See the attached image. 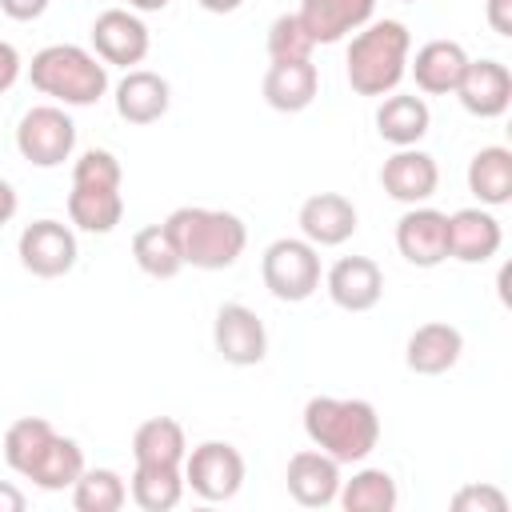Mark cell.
I'll use <instances>...</instances> for the list:
<instances>
[{
    "instance_id": "15",
    "label": "cell",
    "mask_w": 512,
    "mask_h": 512,
    "mask_svg": "<svg viewBox=\"0 0 512 512\" xmlns=\"http://www.w3.org/2000/svg\"><path fill=\"white\" fill-rule=\"evenodd\" d=\"M356 224H360L356 204L340 192H316L300 204V232L316 248H336V244L352 240Z\"/></svg>"
},
{
    "instance_id": "19",
    "label": "cell",
    "mask_w": 512,
    "mask_h": 512,
    "mask_svg": "<svg viewBox=\"0 0 512 512\" xmlns=\"http://www.w3.org/2000/svg\"><path fill=\"white\" fill-rule=\"evenodd\" d=\"M464 352V336L456 324L448 320H428L420 324L408 344H404V364L416 372V376H444L448 368H456Z\"/></svg>"
},
{
    "instance_id": "21",
    "label": "cell",
    "mask_w": 512,
    "mask_h": 512,
    "mask_svg": "<svg viewBox=\"0 0 512 512\" xmlns=\"http://www.w3.org/2000/svg\"><path fill=\"white\" fill-rule=\"evenodd\" d=\"M464 68H468V52H464V44H456V40H428V44L416 52V60L408 64L416 88L428 92V96H448V92H456Z\"/></svg>"
},
{
    "instance_id": "3",
    "label": "cell",
    "mask_w": 512,
    "mask_h": 512,
    "mask_svg": "<svg viewBox=\"0 0 512 512\" xmlns=\"http://www.w3.org/2000/svg\"><path fill=\"white\" fill-rule=\"evenodd\" d=\"M412 36L400 20H368L348 44V84L356 96H388L408 76Z\"/></svg>"
},
{
    "instance_id": "18",
    "label": "cell",
    "mask_w": 512,
    "mask_h": 512,
    "mask_svg": "<svg viewBox=\"0 0 512 512\" xmlns=\"http://www.w3.org/2000/svg\"><path fill=\"white\" fill-rule=\"evenodd\" d=\"M504 228L488 208H460L448 216V256L464 264H484L500 252Z\"/></svg>"
},
{
    "instance_id": "24",
    "label": "cell",
    "mask_w": 512,
    "mask_h": 512,
    "mask_svg": "<svg viewBox=\"0 0 512 512\" xmlns=\"http://www.w3.org/2000/svg\"><path fill=\"white\" fill-rule=\"evenodd\" d=\"M68 220H72L80 232L108 236V232L124 220V196H120V188L72 184V192H68Z\"/></svg>"
},
{
    "instance_id": "20",
    "label": "cell",
    "mask_w": 512,
    "mask_h": 512,
    "mask_svg": "<svg viewBox=\"0 0 512 512\" xmlns=\"http://www.w3.org/2000/svg\"><path fill=\"white\" fill-rule=\"evenodd\" d=\"M116 116L128 124H156L168 104H172V88L164 76L148 72V68H128V76L116 84Z\"/></svg>"
},
{
    "instance_id": "37",
    "label": "cell",
    "mask_w": 512,
    "mask_h": 512,
    "mask_svg": "<svg viewBox=\"0 0 512 512\" xmlns=\"http://www.w3.org/2000/svg\"><path fill=\"white\" fill-rule=\"evenodd\" d=\"M20 72H24L20 52H16L8 40H0V92H8V88L20 80Z\"/></svg>"
},
{
    "instance_id": "12",
    "label": "cell",
    "mask_w": 512,
    "mask_h": 512,
    "mask_svg": "<svg viewBox=\"0 0 512 512\" xmlns=\"http://www.w3.org/2000/svg\"><path fill=\"white\" fill-rule=\"evenodd\" d=\"M324 288H328V296H332L336 308H344V312H368L384 296V272H380V264L372 256H340L328 268Z\"/></svg>"
},
{
    "instance_id": "43",
    "label": "cell",
    "mask_w": 512,
    "mask_h": 512,
    "mask_svg": "<svg viewBox=\"0 0 512 512\" xmlns=\"http://www.w3.org/2000/svg\"><path fill=\"white\" fill-rule=\"evenodd\" d=\"M404 4H416V0H404Z\"/></svg>"
},
{
    "instance_id": "35",
    "label": "cell",
    "mask_w": 512,
    "mask_h": 512,
    "mask_svg": "<svg viewBox=\"0 0 512 512\" xmlns=\"http://www.w3.org/2000/svg\"><path fill=\"white\" fill-rule=\"evenodd\" d=\"M452 508L456 512H504L508 508V496L492 484H464L456 496H452Z\"/></svg>"
},
{
    "instance_id": "2",
    "label": "cell",
    "mask_w": 512,
    "mask_h": 512,
    "mask_svg": "<svg viewBox=\"0 0 512 512\" xmlns=\"http://www.w3.org/2000/svg\"><path fill=\"white\" fill-rule=\"evenodd\" d=\"M184 268H200V272H220V268H232L248 244V228L236 212H224V208H176L168 220H164Z\"/></svg>"
},
{
    "instance_id": "27",
    "label": "cell",
    "mask_w": 512,
    "mask_h": 512,
    "mask_svg": "<svg viewBox=\"0 0 512 512\" xmlns=\"http://www.w3.org/2000/svg\"><path fill=\"white\" fill-rule=\"evenodd\" d=\"M132 504L144 512H172L184 496V468H168V464H136L132 472Z\"/></svg>"
},
{
    "instance_id": "26",
    "label": "cell",
    "mask_w": 512,
    "mask_h": 512,
    "mask_svg": "<svg viewBox=\"0 0 512 512\" xmlns=\"http://www.w3.org/2000/svg\"><path fill=\"white\" fill-rule=\"evenodd\" d=\"M188 456V440L184 428L172 416H152L132 432V460L136 464H168L180 468Z\"/></svg>"
},
{
    "instance_id": "33",
    "label": "cell",
    "mask_w": 512,
    "mask_h": 512,
    "mask_svg": "<svg viewBox=\"0 0 512 512\" xmlns=\"http://www.w3.org/2000/svg\"><path fill=\"white\" fill-rule=\"evenodd\" d=\"M312 36L296 12H284L268 24V56L272 60H312Z\"/></svg>"
},
{
    "instance_id": "30",
    "label": "cell",
    "mask_w": 512,
    "mask_h": 512,
    "mask_svg": "<svg viewBox=\"0 0 512 512\" xmlns=\"http://www.w3.org/2000/svg\"><path fill=\"white\" fill-rule=\"evenodd\" d=\"M84 472V452H80V444L72 440V436H52V444L44 448V456L36 460V468L28 472V480L36 484V488H44V492H64V488H72L76 484V476Z\"/></svg>"
},
{
    "instance_id": "41",
    "label": "cell",
    "mask_w": 512,
    "mask_h": 512,
    "mask_svg": "<svg viewBox=\"0 0 512 512\" xmlns=\"http://www.w3.org/2000/svg\"><path fill=\"white\" fill-rule=\"evenodd\" d=\"M244 0H200V8L204 12H216V16H224V12H236Z\"/></svg>"
},
{
    "instance_id": "36",
    "label": "cell",
    "mask_w": 512,
    "mask_h": 512,
    "mask_svg": "<svg viewBox=\"0 0 512 512\" xmlns=\"http://www.w3.org/2000/svg\"><path fill=\"white\" fill-rule=\"evenodd\" d=\"M0 12H4L8 20L28 24V20H40V16L48 12V0H0Z\"/></svg>"
},
{
    "instance_id": "42",
    "label": "cell",
    "mask_w": 512,
    "mask_h": 512,
    "mask_svg": "<svg viewBox=\"0 0 512 512\" xmlns=\"http://www.w3.org/2000/svg\"><path fill=\"white\" fill-rule=\"evenodd\" d=\"M128 8L132 12H160V8H168V0H128Z\"/></svg>"
},
{
    "instance_id": "23",
    "label": "cell",
    "mask_w": 512,
    "mask_h": 512,
    "mask_svg": "<svg viewBox=\"0 0 512 512\" xmlns=\"http://www.w3.org/2000/svg\"><path fill=\"white\" fill-rule=\"evenodd\" d=\"M432 112L416 92H388L376 108V132L392 148H416L428 136Z\"/></svg>"
},
{
    "instance_id": "9",
    "label": "cell",
    "mask_w": 512,
    "mask_h": 512,
    "mask_svg": "<svg viewBox=\"0 0 512 512\" xmlns=\"http://www.w3.org/2000/svg\"><path fill=\"white\" fill-rule=\"evenodd\" d=\"M212 344L224 364L252 368L268 356V328L248 304H220L212 320Z\"/></svg>"
},
{
    "instance_id": "32",
    "label": "cell",
    "mask_w": 512,
    "mask_h": 512,
    "mask_svg": "<svg viewBox=\"0 0 512 512\" xmlns=\"http://www.w3.org/2000/svg\"><path fill=\"white\" fill-rule=\"evenodd\" d=\"M132 260L152 280H172L184 268V260H180V252H176V244H172L164 224H148V228H140L132 236Z\"/></svg>"
},
{
    "instance_id": "28",
    "label": "cell",
    "mask_w": 512,
    "mask_h": 512,
    "mask_svg": "<svg viewBox=\"0 0 512 512\" xmlns=\"http://www.w3.org/2000/svg\"><path fill=\"white\" fill-rule=\"evenodd\" d=\"M336 500H340L344 512H392L400 504V488H396L392 472L360 468L352 480H340Z\"/></svg>"
},
{
    "instance_id": "38",
    "label": "cell",
    "mask_w": 512,
    "mask_h": 512,
    "mask_svg": "<svg viewBox=\"0 0 512 512\" xmlns=\"http://www.w3.org/2000/svg\"><path fill=\"white\" fill-rule=\"evenodd\" d=\"M488 28L496 36H512V0H488Z\"/></svg>"
},
{
    "instance_id": "11",
    "label": "cell",
    "mask_w": 512,
    "mask_h": 512,
    "mask_svg": "<svg viewBox=\"0 0 512 512\" xmlns=\"http://www.w3.org/2000/svg\"><path fill=\"white\" fill-rule=\"evenodd\" d=\"M92 48L104 64H120V68H132L148 56L152 48V36L144 28V20L132 12V8H108L92 20Z\"/></svg>"
},
{
    "instance_id": "10",
    "label": "cell",
    "mask_w": 512,
    "mask_h": 512,
    "mask_svg": "<svg viewBox=\"0 0 512 512\" xmlns=\"http://www.w3.org/2000/svg\"><path fill=\"white\" fill-rule=\"evenodd\" d=\"M396 248L416 268H436L448 260V212L412 204L396 220Z\"/></svg>"
},
{
    "instance_id": "17",
    "label": "cell",
    "mask_w": 512,
    "mask_h": 512,
    "mask_svg": "<svg viewBox=\"0 0 512 512\" xmlns=\"http://www.w3.org/2000/svg\"><path fill=\"white\" fill-rule=\"evenodd\" d=\"M376 12V0H300V24L308 28L312 44H340L344 36L360 32Z\"/></svg>"
},
{
    "instance_id": "4",
    "label": "cell",
    "mask_w": 512,
    "mask_h": 512,
    "mask_svg": "<svg viewBox=\"0 0 512 512\" xmlns=\"http://www.w3.org/2000/svg\"><path fill=\"white\" fill-rule=\"evenodd\" d=\"M28 80L64 108H92L108 92V64L80 44H48L32 56Z\"/></svg>"
},
{
    "instance_id": "22",
    "label": "cell",
    "mask_w": 512,
    "mask_h": 512,
    "mask_svg": "<svg viewBox=\"0 0 512 512\" xmlns=\"http://www.w3.org/2000/svg\"><path fill=\"white\" fill-rule=\"evenodd\" d=\"M320 72L312 60H272L264 72V100L276 112H304L316 100Z\"/></svg>"
},
{
    "instance_id": "31",
    "label": "cell",
    "mask_w": 512,
    "mask_h": 512,
    "mask_svg": "<svg viewBox=\"0 0 512 512\" xmlns=\"http://www.w3.org/2000/svg\"><path fill=\"white\" fill-rule=\"evenodd\" d=\"M128 500V484L116 468H84L72 484L76 512H120Z\"/></svg>"
},
{
    "instance_id": "13",
    "label": "cell",
    "mask_w": 512,
    "mask_h": 512,
    "mask_svg": "<svg viewBox=\"0 0 512 512\" xmlns=\"http://www.w3.org/2000/svg\"><path fill=\"white\" fill-rule=\"evenodd\" d=\"M456 96L464 104V112L480 116V120H496L508 112L512 104V72L500 60H468Z\"/></svg>"
},
{
    "instance_id": "29",
    "label": "cell",
    "mask_w": 512,
    "mask_h": 512,
    "mask_svg": "<svg viewBox=\"0 0 512 512\" xmlns=\"http://www.w3.org/2000/svg\"><path fill=\"white\" fill-rule=\"evenodd\" d=\"M52 436H56V428L44 416H20L16 424H8V432H4V460H8V468L28 480V472L36 468L44 448L52 444Z\"/></svg>"
},
{
    "instance_id": "16",
    "label": "cell",
    "mask_w": 512,
    "mask_h": 512,
    "mask_svg": "<svg viewBox=\"0 0 512 512\" xmlns=\"http://www.w3.org/2000/svg\"><path fill=\"white\" fill-rule=\"evenodd\" d=\"M284 484H288V496L296 504L328 508V504H336V492H340V464L320 448H304L288 460Z\"/></svg>"
},
{
    "instance_id": "1",
    "label": "cell",
    "mask_w": 512,
    "mask_h": 512,
    "mask_svg": "<svg viewBox=\"0 0 512 512\" xmlns=\"http://www.w3.org/2000/svg\"><path fill=\"white\" fill-rule=\"evenodd\" d=\"M304 436L336 464H360L380 444V416L368 400L312 396L304 404Z\"/></svg>"
},
{
    "instance_id": "25",
    "label": "cell",
    "mask_w": 512,
    "mask_h": 512,
    "mask_svg": "<svg viewBox=\"0 0 512 512\" xmlns=\"http://www.w3.org/2000/svg\"><path fill=\"white\" fill-rule=\"evenodd\" d=\"M468 192L484 208H500L512 200V152L504 144H488L468 160Z\"/></svg>"
},
{
    "instance_id": "7",
    "label": "cell",
    "mask_w": 512,
    "mask_h": 512,
    "mask_svg": "<svg viewBox=\"0 0 512 512\" xmlns=\"http://www.w3.org/2000/svg\"><path fill=\"white\" fill-rule=\"evenodd\" d=\"M184 488H192L200 500L220 504L232 500L244 484V456L228 440H204L184 456Z\"/></svg>"
},
{
    "instance_id": "5",
    "label": "cell",
    "mask_w": 512,
    "mask_h": 512,
    "mask_svg": "<svg viewBox=\"0 0 512 512\" xmlns=\"http://www.w3.org/2000/svg\"><path fill=\"white\" fill-rule=\"evenodd\" d=\"M260 276L276 300L300 304L320 288V252L304 236H280L264 248Z\"/></svg>"
},
{
    "instance_id": "14",
    "label": "cell",
    "mask_w": 512,
    "mask_h": 512,
    "mask_svg": "<svg viewBox=\"0 0 512 512\" xmlns=\"http://www.w3.org/2000/svg\"><path fill=\"white\" fill-rule=\"evenodd\" d=\"M436 184H440V168L428 152L420 148H396L384 168H380V188L396 200V204H424L428 196H436Z\"/></svg>"
},
{
    "instance_id": "6",
    "label": "cell",
    "mask_w": 512,
    "mask_h": 512,
    "mask_svg": "<svg viewBox=\"0 0 512 512\" xmlns=\"http://www.w3.org/2000/svg\"><path fill=\"white\" fill-rule=\"evenodd\" d=\"M76 148V124L60 104H36L16 124V152L36 168H60Z\"/></svg>"
},
{
    "instance_id": "8",
    "label": "cell",
    "mask_w": 512,
    "mask_h": 512,
    "mask_svg": "<svg viewBox=\"0 0 512 512\" xmlns=\"http://www.w3.org/2000/svg\"><path fill=\"white\" fill-rule=\"evenodd\" d=\"M16 252H20V264H24L32 276H40V280H56V276L72 272V268H76V256H80V252H76V232H72L68 224L52 220V216L32 220V224L20 232Z\"/></svg>"
},
{
    "instance_id": "39",
    "label": "cell",
    "mask_w": 512,
    "mask_h": 512,
    "mask_svg": "<svg viewBox=\"0 0 512 512\" xmlns=\"http://www.w3.org/2000/svg\"><path fill=\"white\" fill-rule=\"evenodd\" d=\"M16 208H20V200H16V188H12V184L0 176V228H4V224L16 216Z\"/></svg>"
},
{
    "instance_id": "40",
    "label": "cell",
    "mask_w": 512,
    "mask_h": 512,
    "mask_svg": "<svg viewBox=\"0 0 512 512\" xmlns=\"http://www.w3.org/2000/svg\"><path fill=\"white\" fill-rule=\"evenodd\" d=\"M24 492L20 488H12L8 480H0V512H24Z\"/></svg>"
},
{
    "instance_id": "34",
    "label": "cell",
    "mask_w": 512,
    "mask_h": 512,
    "mask_svg": "<svg viewBox=\"0 0 512 512\" xmlns=\"http://www.w3.org/2000/svg\"><path fill=\"white\" fill-rule=\"evenodd\" d=\"M124 172L120 160L108 148H88L80 152V160L72 164V184H104V188H120Z\"/></svg>"
}]
</instances>
